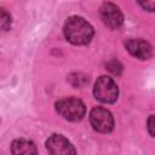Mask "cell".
Returning a JSON list of instances; mask_svg holds the SVG:
<instances>
[{"mask_svg": "<svg viewBox=\"0 0 155 155\" xmlns=\"http://www.w3.org/2000/svg\"><path fill=\"white\" fill-rule=\"evenodd\" d=\"M57 113L68 121H80L86 114L84 102L75 97H67L56 103Z\"/></svg>", "mask_w": 155, "mask_h": 155, "instance_id": "2", "label": "cell"}, {"mask_svg": "<svg viewBox=\"0 0 155 155\" xmlns=\"http://www.w3.org/2000/svg\"><path fill=\"white\" fill-rule=\"evenodd\" d=\"M13 155H38V149L34 142L28 139H15L11 144Z\"/></svg>", "mask_w": 155, "mask_h": 155, "instance_id": "8", "label": "cell"}, {"mask_svg": "<svg viewBox=\"0 0 155 155\" xmlns=\"http://www.w3.org/2000/svg\"><path fill=\"white\" fill-rule=\"evenodd\" d=\"M46 149L50 155H76L74 145L62 134H52L48 137Z\"/></svg>", "mask_w": 155, "mask_h": 155, "instance_id": "5", "label": "cell"}, {"mask_svg": "<svg viewBox=\"0 0 155 155\" xmlns=\"http://www.w3.org/2000/svg\"><path fill=\"white\" fill-rule=\"evenodd\" d=\"M147 127H148V132L150 133V136L155 138V115H150L148 117Z\"/></svg>", "mask_w": 155, "mask_h": 155, "instance_id": "11", "label": "cell"}, {"mask_svg": "<svg viewBox=\"0 0 155 155\" xmlns=\"http://www.w3.org/2000/svg\"><path fill=\"white\" fill-rule=\"evenodd\" d=\"M138 4H139L144 10H147V11H151V12L155 11V1H145V2L139 1Z\"/></svg>", "mask_w": 155, "mask_h": 155, "instance_id": "12", "label": "cell"}, {"mask_svg": "<svg viewBox=\"0 0 155 155\" xmlns=\"http://www.w3.org/2000/svg\"><path fill=\"white\" fill-rule=\"evenodd\" d=\"M125 47L130 52V54L138 59H148L153 53L150 44L142 39H128L125 42Z\"/></svg>", "mask_w": 155, "mask_h": 155, "instance_id": "7", "label": "cell"}, {"mask_svg": "<svg viewBox=\"0 0 155 155\" xmlns=\"http://www.w3.org/2000/svg\"><path fill=\"white\" fill-rule=\"evenodd\" d=\"M90 122L94 131L109 133L114 130V117L111 113L102 107H96L90 113Z\"/></svg>", "mask_w": 155, "mask_h": 155, "instance_id": "4", "label": "cell"}, {"mask_svg": "<svg viewBox=\"0 0 155 155\" xmlns=\"http://www.w3.org/2000/svg\"><path fill=\"white\" fill-rule=\"evenodd\" d=\"M0 18H1V27H2V29H4V30H8L10 25H11V16H10L4 8L1 10V16H0Z\"/></svg>", "mask_w": 155, "mask_h": 155, "instance_id": "9", "label": "cell"}, {"mask_svg": "<svg viewBox=\"0 0 155 155\" xmlns=\"http://www.w3.org/2000/svg\"><path fill=\"white\" fill-rule=\"evenodd\" d=\"M93 94L96 99H98L102 103L111 104L115 103L119 96V88L115 81L105 75H102L97 79L94 87H93Z\"/></svg>", "mask_w": 155, "mask_h": 155, "instance_id": "3", "label": "cell"}, {"mask_svg": "<svg viewBox=\"0 0 155 155\" xmlns=\"http://www.w3.org/2000/svg\"><path fill=\"white\" fill-rule=\"evenodd\" d=\"M107 68H108V70H110L113 74H115V75H119L120 73H121V70H122V65L117 62V61H111V62H109L108 64H107Z\"/></svg>", "mask_w": 155, "mask_h": 155, "instance_id": "10", "label": "cell"}, {"mask_svg": "<svg viewBox=\"0 0 155 155\" xmlns=\"http://www.w3.org/2000/svg\"><path fill=\"white\" fill-rule=\"evenodd\" d=\"M63 33L65 39L73 45H86L94 34L92 25L80 16L69 17L64 23Z\"/></svg>", "mask_w": 155, "mask_h": 155, "instance_id": "1", "label": "cell"}, {"mask_svg": "<svg viewBox=\"0 0 155 155\" xmlns=\"http://www.w3.org/2000/svg\"><path fill=\"white\" fill-rule=\"evenodd\" d=\"M101 18L109 29H119L124 23V15L113 2H104L101 6Z\"/></svg>", "mask_w": 155, "mask_h": 155, "instance_id": "6", "label": "cell"}]
</instances>
